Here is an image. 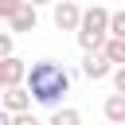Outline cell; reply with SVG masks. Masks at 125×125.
<instances>
[{
	"instance_id": "12",
	"label": "cell",
	"mask_w": 125,
	"mask_h": 125,
	"mask_svg": "<svg viewBox=\"0 0 125 125\" xmlns=\"http://www.w3.org/2000/svg\"><path fill=\"white\" fill-rule=\"evenodd\" d=\"M12 125H39V121L31 117V109H23V113H12Z\"/></svg>"
},
{
	"instance_id": "8",
	"label": "cell",
	"mask_w": 125,
	"mask_h": 125,
	"mask_svg": "<svg viewBox=\"0 0 125 125\" xmlns=\"http://www.w3.org/2000/svg\"><path fill=\"white\" fill-rule=\"evenodd\" d=\"M102 113H105V121L121 125V121H125V94H109L105 105H102Z\"/></svg>"
},
{
	"instance_id": "4",
	"label": "cell",
	"mask_w": 125,
	"mask_h": 125,
	"mask_svg": "<svg viewBox=\"0 0 125 125\" xmlns=\"http://www.w3.org/2000/svg\"><path fill=\"white\" fill-rule=\"evenodd\" d=\"M8 23H12V35H16V31H20V35H23V31H35V27H39V12H35L31 4H20V8L8 16Z\"/></svg>"
},
{
	"instance_id": "10",
	"label": "cell",
	"mask_w": 125,
	"mask_h": 125,
	"mask_svg": "<svg viewBox=\"0 0 125 125\" xmlns=\"http://www.w3.org/2000/svg\"><path fill=\"white\" fill-rule=\"evenodd\" d=\"M8 55H16V35L0 31V59H8Z\"/></svg>"
},
{
	"instance_id": "14",
	"label": "cell",
	"mask_w": 125,
	"mask_h": 125,
	"mask_svg": "<svg viewBox=\"0 0 125 125\" xmlns=\"http://www.w3.org/2000/svg\"><path fill=\"white\" fill-rule=\"evenodd\" d=\"M23 4H31V8H43V4H55V0H23Z\"/></svg>"
},
{
	"instance_id": "3",
	"label": "cell",
	"mask_w": 125,
	"mask_h": 125,
	"mask_svg": "<svg viewBox=\"0 0 125 125\" xmlns=\"http://www.w3.org/2000/svg\"><path fill=\"white\" fill-rule=\"evenodd\" d=\"M23 70H27L23 59H16V55L0 59V90H8V86H23Z\"/></svg>"
},
{
	"instance_id": "2",
	"label": "cell",
	"mask_w": 125,
	"mask_h": 125,
	"mask_svg": "<svg viewBox=\"0 0 125 125\" xmlns=\"http://www.w3.org/2000/svg\"><path fill=\"white\" fill-rule=\"evenodd\" d=\"M78 16H82V8H78L74 0H55L51 20H55V27H59V31H74V27H78Z\"/></svg>"
},
{
	"instance_id": "6",
	"label": "cell",
	"mask_w": 125,
	"mask_h": 125,
	"mask_svg": "<svg viewBox=\"0 0 125 125\" xmlns=\"http://www.w3.org/2000/svg\"><path fill=\"white\" fill-rule=\"evenodd\" d=\"M109 70H113V66L105 62V55H102V51H90V55L82 59V74H86L90 82H102V78H109Z\"/></svg>"
},
{
	"instance_id": "11",
	"label": "cell",
	"mask_w": 125,
	"mask_h": 125,
	"mask_svg": "<svg viewBox=\"0 0 125 125\" xmlns=\"http://www.w3.org/2000/svg\"><path fill=\"white\" fill-rule=\"evenodd\" d=\"M109 74H113V86H117V94H125V66H113Z\"/></svg>"
},
{
	"instance_id": "15",
	"label": "cell",
	"mask_w": 125,
	"mask_h": 125,
	"mask_svg": "<svg viewBox=\"0 0 125 125\" xmlns=\"http://www.w3.org/2000/svg\"><path fill=\"white\" fill-rule=\"evenodd\" d=\"M0 125H12V113H4V109H0Z\"/></svg>"
},
{
	"instance_id": "7",
	"label": "cell",
	"mask_w": 125,
	"mask_h": 125,
	"mask_svg": "<svg viewBox=\"0 0 125 125\" xmlns=\"http://www.w3.org/2000/svg\"><path fill=\"white\" fill-rule=\"evenodd\" d=\"M102 55H105V62H109V66H125V39H109V35H105Z\"/></svg>"
},
{
	"instance_id": "13",
	"label": "cell",
	"mask_w": 125,
	"mask_h": 125,
	"mask_svg": "<svg viewBox=\"0 0 125 125\" xmlns=\"http://www.w3.org/2000/svg\"><path fill=\"white\" fill-rule=\"evenodd\" d=\"M20 4H23V0H0V20H8V16L20 8Z\"/></svg>"
},
{
	"instance_id": "5",
	"label": "cell",
	"mask_w": 125,
	"mask_h": 125,
	"mask_svg": "<svg viewBox=\"0 0 125 125\" xmlns=\"http://www.w3.org/2000/svg\"><path fill=\"white\" fill-rule=\"evenodd\" d=\"M0 102H4V105H0L4 113H23V109H31V94H27L23 86H8V90L0 94Z\"/></svg>"
},
{
	"instance_id": "16",
	"label": "cell",
	"mask_w": 125,
	"mask_h": 125,
	"mask_svg": "<svg viewBox=\"0 0 125 125\" xmlns=\"http://www.w3.org/2000/svg\"><path fill=\"white\" fill-rule=\"evenodd\" d=\"M39 125H43V121H39Z\"/></svg>"
},
{
	"instance_id": "9",
	"label": "cell",
	"mask_w": 125,
	"mask_h": 125,
	"mask_svg": "<svg viewBox=\"0 0 125 125\" xmlns=\"http://www.w3.org/2000/svg\"><path fill=\"white\" fill-rule=\"evenodd\" d=\"M47 125H82V113L66 105V109H55V117H51Z\"/></svg>"
},
{
	"instance_id": "1",
	"label": "cell",
	"mask_w": 125,
	"mask_h": 125,
	"mask_svg": "<svg viewBox=\"0 0 125 125\" xmlns=\"http://www.w3.org/2000/svg\"><path fill=\"white\" fill-rule=\"evenodd\" d=\"M23 90L31 94V102L39 105H59L62 94H70V74L66 66H59L55 59H39L23 70Z\"/></svg>"
}]
</instances>
